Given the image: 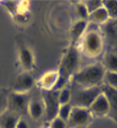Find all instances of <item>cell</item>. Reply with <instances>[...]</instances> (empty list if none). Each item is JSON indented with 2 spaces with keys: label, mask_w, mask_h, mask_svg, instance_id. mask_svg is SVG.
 <instances>
[{
  "label": "cell",
  "mask_w": 117,
  "mask_h": 128,
  "mask_svg": "<svg viewBox=\"0 0 117 128\" xmlns=\"http://www.w3.org/2000/svg\"><path fill=\"white\" fill-rule=\"evenodd\" d=\"M101 64L106 71L117 73V52L110 50L106 52Z\"/></svg>",
  "instance_id": "obj_18"
},
{
  "label": "cell",
  "mask_w": 117,
  "mask_h": 128,
  "mask_svg": "<svg viewBox=\"0 0 117 128\" xmlns=\"http://www.w3.org/2000/svg\"><path fill=\"white\" fill-rule=\"evenodd\" d=\"M93 118L88 108L73 107L67 122V128H87L91 124Z\"/></svg>",
  "instance_id": "obj_6"
},
{
  "label": "cell",
  "mask_w": 117,
  "mask_h": 128,
  "mask_svg": "<svg viewBox=\"0 0 117 128\" xmlns=\"http://www.w3.org/2000/svg\"><path fill=\"white\" fill-rule=\"evenodd\" d=\"M29 100L28 94L11 92L9 94V110L22 116L24 113L27 112Z\"/></svg>",
  "instance_id": "obj_8"
},
{
  "label": "cell",
  "mask_w": 117,
  "mask_h": 128,
  "mask_svg": "<svg viewBox=\"0 0 117 128\" xmlns=\"http://www.w3.org/2000/svg\"><path fill=\"white\" fill-rule=\"evenodd\" d=\"M89 111L93 117L103 118L108 117L109 114V103L105 94L101 92L99 96L94 100V102L89 107Z\"/></svg>",
  "instance_id": "obj_11"
},
{
  "label": "cell",
  "mask_w": 117,
  "mask_h": 128,
  "mask_svg": "<svg viewBox=\"0 0 117 128\" xmlns=\"http://www.w3.org/2000/svg\"><path fill=\"white\" fill-rule=\"evenodd\" d=\"M88 22L83 21V20H78L72 24L70 32H69V36H70L72 45H76V46L78 45V43L80 42V40L82 39L88 28Z\"/></svg>",
  "instance_id": "obj_14"
},
{
  "label": "cell",
  "mask_w": 117,
  "mask_h": 128,
  "mask_svg": "<svg viewBox=\"0 0 117 128\" xmlns=\"http://www.w3.org/2000/svg\"><path fill=\"white\" fill-rule=\"evenodd\" d=\"M105 68L101 63L89 64L83 68H80L71 78L73 85L80 88H93L101 86L104 82Z\"/></svg>",
  "instance_id": "obj_2"
},
{
  "label": "cell",
  "mask_w": 117,
  "mask_h": 128,
  "mask_svg": "<svg viewBox=\"0 0 117 128\" xmlns=\"http://www.w3.org/2000/svg\"><path fill=\"white\" fill-rule=\"evenodd\" d=\"M80 50L78 46L70 44L64 52L61 58L59 68L57 71L59 73V80L56 89L60 90L63 87L67 86L73 75L80 69Z\"/></svg>",
  "instance_id": "obj_1"
},
{
  "label": "cell",
  "mask_w": 117,
  "mask_h": 128,
  "mask_svg": "<svg viewBox=\"0 0 117 128\" xmlns=\"http://www.w3.org/2000/svg\"><path fill=\"white\" fill-rule=\"evenodd\" d=\"M19 61L25 72H31L35 66V56L32 50L25 43H22L18 48Z\"/></svg>",
  "instance_id": "obj_9"
},
{
  "label": "cell",
  "mask_w": 117,
  "mask_h": 128,
  "mask_svg": "<svg viewBox=\"0 0 117 128\" xmlns=\"http://www.w3.org/2000/svg\"><path fill=\"white\" fill-rule=\"evenodd\" d=\"M71 96H72V92H71L70 86L67 85L66 87H63L62 89L58 90V101L60 106L70 104Z\"/></svg>",
  "instance_id": "obj_19"
},
{
  "label": "cell",
  "mask_w": 117,
  "mask_h": 128,
  "mask_svg": "<svg viewBox=\"0 0 117 128\" xmlns=\"http://www.w3.org/2000/svg\"><path fill=\"white\" fill-rule=\"evenodd\" d=\"M41 100L44 105V117L48 122L57 117L60 104L58 101V91H41Z\"/></svg>",
  "instance_id": "obj_5"
},
{
  "label": "cell",
  "mask_w": 117,
  "mask_h": 128,
  "mask_svg": "<svg viewBox=\"0 0 117 128\" xmlns=\"http://www.w3.org/2000/svg\"><path fill=\"white\" fill-rule=\"evenodd\" d=\"M48 126L49 128H67V122L63 121L59 117L54 118L50 122H48Z\"/></svg>",
  "instance_id": "obj_25"
},
{
  "label": "cell",
  "mask_w": 117,
  "mask_h": 128,
  "mask_svg": "<svg viewBox=\"0 0 117 128\" xmlns=\"http://www.w3.org/2000/svg\"><path fill=\"white\" fill-rule=\"evenodd\" d=\"M104 39L100 33L99 27L96 29L88 28L85 34L80 40L77 46L80 52L89 58H96L103 52L104 50Z\"/></svg>",
  "instance_id": "obj_3"
},
{
  "label": "cell",
  "mask_w": 117,
  "mask_h": 128,
  "mask_svg": "<svg viewBox=\"0 0 117 128\" xmlns=\"http://www.w3.org/2000/svg\"><path fill=\"white\" fill-rule=\"evenodd\" d=\"M108 21H110V17L103 6L97 8L96 10L93 11L92 13H90L88 17L89 24L96 25V26H101L104 24H106Z\"/></svg>",
  "instance_id": "obj_16"
},
{
  "label": "cell",
  "mask_w": 117,
  "mask_h": 128,
  "mask_svg": "<svg viewBox=\"0 0 117 128\" xmlns=\"http://www.w3.org/2000/svg\"><path fill=\"white\" fill-rule=\"evenodd\" d=\"M85 7L87 8L89 14L92 13L93 11L96 10L97 8L102 7V1H86L84 2Z\"/></svg>",
  "instance_id": "obj_26"
},
{
  "label": "cell",
  "mask_w": 117,
  "mask_h": 128,
  "mask_svg": "<svg viewBox=\"0 0 117 128\" xmlns=\"http://www.w3.org/2000/svg\"><path fill=\"white\" fill-rule=\"evenodd\" d=\"M103 84L109 86L110 88L117 90V73L115 72H105V76H104V82Z\"/></svg>",
  "instance_id": "obj_21"
},
{
  "label": "cell",
  "mask_w": 117,
  "mask_h": 128,
  "mask_svg": "<svg viewBox=\"0 0 117 128\" xmlns=\"http://www.w3.org/2000/svg\"><path fill=\"white\" fill-rule=\"evenodd\" d=\"M9 110V94L0 91V116Z\"/></svg>",
  "instance_id": "obj_24"
},
{
  "label": "cell",
  "mask_w": 117,
  "mask_h": 128,
  "mask_svg": "<svg viewBox=\"0 0 117 128\" xmlns=\"http://www.w3.org/2000/svg\"><path fill=\"white\" fill-rule=\"evenodd\" d=\"M102 92L107 97L108 103H109L108 117L110 120H112L114 122H117V90L103 84Z\"/></svg>",
  "instance_id": "obj_13"
},
{
  "label": "cell",
  "mask_w": 117,
  "mask_h": 128,
  "mask_svg": "<svg viewBox=\"0 0 117 128\" xmlns=\"http://www.w3.org/2000/svg\"><path fill=\"white\" fill-rule=\"evenodd\" d=\"M36 84V80L30 72H23L15 78L12 83V92L28 94Z\"/></svg>",
  "instance_id": "obj_7"
},
{
  "label": "cell",
  "mask_w": 117,
  "mask_h": 128,
  "mask_svg": "<svg viewBox=\"0 0 117 128\" xmlns=\"http://www.w3.org/2000/svg\"><path fill=\"white\" fill-rule=\"evenodd\" d=\"M40 128H49V126H48V124H47V125H42Z\"/></svg>",
  "instance_id": "obj_28"
},
{
  "label": "cell",
  "mask_w": 117,
  "mask_h": 128,
  "mask_svg": "<svg viewBox=\"0 0 117 128\" xmlns=\"http://www.w3.org/2000/svg\"><path fill=\"white\" fill-rule=\"evenodd\" d=\"M59 80V73L57 70L47 71L36 82L41 91H53L56 89L57 83Z\"/></svg>",
  "instance_id": "obj_12"
},
{
  "label": "cell",
  "mask_w": 117,
  "mask_h": 128,
  "mask_svg": "<svg viewBox=\"0 0 117 128\" xmlns=\"http://www.w3.org/2000/svg\"><path fill=\"white\" fill-rule=\"evenodd\" d=\"M102 6L107 10L110 20L117 19V1H102Z\"/></svg>",
  "instance_id": "obj_20"
},
{
  "label": "cell",
  "mask_w": 117,
  "mask_h": 128,
  "mask_svg": "<svg viewBox=\"0 0 117 128\" xmlns=\"http://www.w3.org/2000/svg\"><path fill=\"white\" fill-rule=\"evenodd\" d=\"M102 85L93 88H80L76 86L74 88L71 87L72 96L70 105L75 108H89L94 100L102 92Z\"/></svg>",
  "instance_id": "obj_4"
},
{
  "label": "cell",
  "mask_w": 117,
  "mask_h": 128,
  "mask_svg": "<svg viewBox=\"0 0 117 128\" xmlns=\"http://www.w3.org/2000/svg\"><path fill=\"white\" fill-rule=\"evenodd\" d=\"M99 29L104 43L107 42L110 47H117V19L108 21L99 26Z\"/></svg>",
  "instance_id": "obj_10"
},
{
  "label": "cell",
  "mask_w": 117,
  "mask_h": 128,
  "mask_svg": "<svg viewBox=\"0 0 117 128\" xmlns=\"http://www.w3.org/2000/svg\"><path fill=\"white\" fill-rule=\"evenodd\" d=\"M22 116L8 110L0 116V128H16L17 122Z\"/></svg>",
  "instance_id": "obj_17"
},
{
  "label": "cell",
  "mask_w": 117,
  "mask_h": 128,
  "mask_svg": "<svg viewBox=\"0 0 117 128\" xmlns=\"http://www.w3.org/2000/svg\"><path fill=\"white\" fill-rule=\"evenodd\" d=\"M72 106L70 104H66V105H62L59 107V110H58V114H57V117H59L60 119H62L63 121L67 122L69 115L71 113V110H72Z\"/></svg>",
  "instance_id": "obj_23"
},
{
  "label": "cell",
  "mask_w": 117,
  "mask_h": 128,
  "mask_svg": "<svg viewBox=\"0 0 117 128\" xmlns=\"http://www.w3.org/2000/svg\"><path fill=\"white\" fill-rule=\"evenodd\" d=\"M75 10L76 13L79 16V20H83V21L88 22L89 12L87 10V8L85 7L84 2H79L75 5Z\"/></svg>",
  "instance_id": "obj_22"
},
{
  "label": "cell",
  "mask_w": 117,
  "mask_h": 128,
  "mask_svg": "<svg viewBox=\"0 0 117 128\" xmlns=\"http://www.w3.org/2000/svg\"><path fill=\"white\" fill-rule=\"evenodd\" d=\"M27 113L34 121H39L44 116V105L41 99H30L27 107Z\"/></svg>",
  "instance_id": "obj_15"
},
{
  "label": "cell",
  "mask_w": 117,
  "mask_h": 128,
  "mask_svg": "<svg viewBox=\"0 0 117 128\" xmlns=\"http://www.w3.org/2000/svg\"><path fill=\"white\" fill-rule=\"evenodd\" d=\"M16 128H30V126H29V124L27 122V121L25 120L23 117H21L18 121Z\"/></svg>",
  "instance_id": "obj_27"
}]
</instances>
